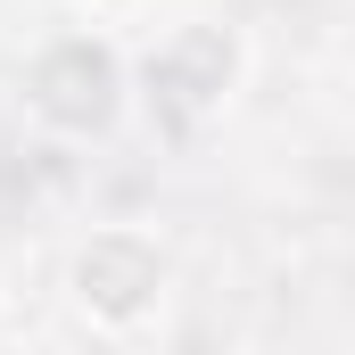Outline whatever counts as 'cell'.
I'll return each instance as SVG.
<instances>
[{
  "instance_id": "cell-1",
  "label": "cell",
  "mask_w": 355,
  "mask_h": 355,
  "mask_svg": "<svg viewBox=\"0 0 355 355\" xmlns=\"http://www.w3.org/2000/svg\"><path fill=\"white\" fill-rule=\"evenodd\" d=\"M17 99H25V116H33L42 132H58V141H99V132H116L124 107H132V58H124L99 25H67V33H50V42L25 58Z\"/></svg>"
},
{
  "instance_id": "cell-2",
  "label": "cell",
  "mask_w": 355,
  "mask_h": 355,
  "mask_svg": "<svg viewBox=\"0 0 355 355\" xmlns=\"http://www.w3.org/2000/svg\"><path fill=\"white\" fill-rule=\"evenodd\" d=\"M67 297H75V314L99 339H141L174 297V257L141 223H99L67 257Z\"/></svg>"
},
{
  "instance_id": "cell-3",
  "label": "cell",
  "mask_w": 355,
  "mask_h": 355,
  "mask_svg": "<svg viewBox=\"0 0 355 355\" xmlns=\"http://www.w3.org/2000/svg\"><path fill=\"white\" fill-rule=\"evenodd\" d=\"M248 83V42L232 25H174L141 67H132V99L149 107V124L166 132H207Z\"/></svg>"
},
{
  "instance_id": "cell-4",
  "label": "cell",
  "mask_w": 355,
  "mask_h": 355,
  "mask_svg": "<svg viewBox=\"0 0 355 355\" xmlns=\"http://www.w3.org/2000/svg\"><path fill=\"white\" fill-rule=\"evenodd\" d=\"M75 8H83L91 25H116V17H132V8H141V0H75Z\"/></svg>"
}]
</instances>
